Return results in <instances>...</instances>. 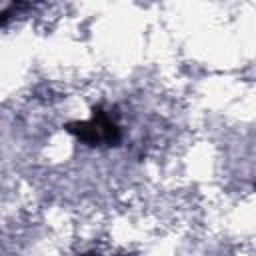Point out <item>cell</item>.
<instances>
[{
    "label": "cell",
    "mask_w": 256,
    "mask_h": 256,
    "mask_svg": "<svg viewBox=\"0 0 256 256\" xmlns=\"http://www.w3.org/2000/svg\"><path fill=\"white\" fill-rule=\"evenodd\" d=\"M66 132L76 136L86 146H118L122 140V130L118 124V108H106L98 104L92 108V118L84 122H68Z\"/></svg>",
    "instance_id": "cell-1"
},
{
    "label": "cell",
    "mask_w": 256,
    "mask_h": 256,
    "mask_svg": "<svg viewBox=\"0 0 256 256\" xmlns=\"http://www.w3.org/2000/svg\"><path fill=\"white\" fill-rule=\"evenodd\" d=\"M82 256H102V254H98V252H86V254H82Z\"/></svg>",
    "instance_id": "cell-2"
}]
</instances>
